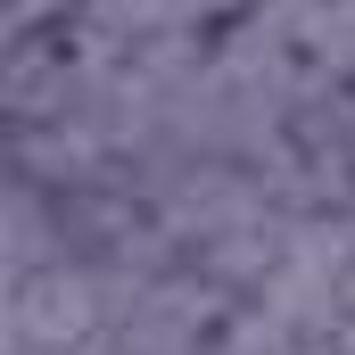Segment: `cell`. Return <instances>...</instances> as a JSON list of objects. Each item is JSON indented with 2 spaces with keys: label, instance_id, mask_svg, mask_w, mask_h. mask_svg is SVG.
Returning a JSON list of instances; mask_svg holds the SVG:
<instances>
[{
  "label": "cell",
  "instance_id": "obj_1",
  "mask_svg": "<svg viewBox=\"0 0 355 355\" xmlns=\"http://www.w3.org/2000/svg\"><path fill=\"white\" fill-rule=\"evenodd\" d=\"M116 331V297L91 265H50L0 289V355H99Z\"/></svg>",
  "mask_w": 355,
  "mask_h": 355
},
{
  "label": "cell",
  "instance_id": "obj_2",
  "mask_svg": "<svg viewBox=\"0 0 355 355\" xmlns=\"http://www.w3.org/2000/svg\"><path fill=\"white\" fill-rule=\"evenodd\" d=\"M50 265H75V257H67V215H58V198H50L42 182L0 174V289H8V281H33V272H50Z\"/></svg>",
  "mask_w": 355,
  "mask_h": 355
}]
</instances>
